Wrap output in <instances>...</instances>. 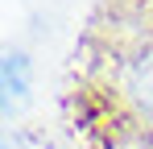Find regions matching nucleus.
<instances>
[{"label":"nucleus","instance_id":"1","mask_svg":"<svg viewBox=\"0 0 153 149\" xmlns=\"http://www.w3.org/2000/svg\"><path fill=\"white\" fill-rule=\"evenodd\" d=\"M120 95L153 120V37L137 46L128 58H120Z\"/></svg>","mask_w":153,"mask_h":149}]
</instances>
